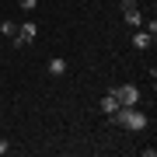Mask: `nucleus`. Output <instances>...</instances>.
Wrapping results in <instances>:
<instances>
[{
  "label": "nucleus",
  "instance_id": "obj_1",
  "mask_svg": "<svg viewBox=\"0 0 157 157\" xmlns=\"http://www.w3.org/2000/svg\"><path fill=\"white\" fill-rule=\"evenodd\" d=\"M112 122L133 129V133H140V129L150 126V119H147V112H143V108H136V105H119L115 112H112Z\"/></svg>",
  "mask_w": 157,
  "mask_h": 157
},
{
  "label": "nucleus",
  "instance_id": "obj_2",
  "mask_svg": "<svg viewBox=\"0 0 157 157\" xmlns=\"http://www.w3.org/2000/svg\"><path fill=\"white\" fill-rule=\"evenodd\" d=\"M35 39H39V25H35V21H25V25H17V35L11 39V45L21 49V45H28V42H35Z\"/></svg>",
  "mask_w": 157,
  "mask_h": 157
},
{
  "label": "nucleus",
  "instance_id": "obj_3",
  "mask_svg": "<svg viewBox=\"0 0 157 157\" xmlns=\"http://www.w3.org/2000/svg\"><path fill=\"white\" fill-rule=\"evenodd\" d=\"M112 94L119 98V105H136L140 101V87L136 84H122V87H112Z\"/></svg>",
  "mask_w": 157,
  "mask_h": 157
},
{
  "label": "nucleus",
  "instance_id": "obj_4",
  "mask_svg": "<svg viewBox=\"0 0 157 157\" xmlns=\"http://www.w3.org/2000/svg\"><path fill=\"white\" fill-rule=\"evenodd\" d=\"M150 45H154V35L147 32V28H136V32H133V49L143 52V49H150Z\"/></svg>",
  "mask_w": 157,
  "mask_h": 157
},
{
  "label": "nucleus",
  "instance_id": "obj_5",
  "mask_svg": "<svg viewBox=\"0 0 157 157\" xmlns=\"http://www.w3.org/2000/svg\"><path fill=\"white\" fill-rule=\"evenodd\" d=\"M122 14H126V25H129V28H140V25H143V14L136 11V7H126Z\"/></svg>",
  "mask_w": 157,
  "mask_h": 157
},
{
  "label": "nucleus",
  "instance_id": "obj_6",
  "mask_svg": "<svg viewBox=\"0 0 157 157\" xmlns=\"http://www.w3.org/2000/svg\"><path fill=\"white\" fill-rule=\"evenodd\" d=\"M115 108H119V98L112 94V91H108V94H105V98H101V112H105V115H112V112H115Z\"/></svg>",
  "mask_w": 157,
  "mask_h": 157
},
{
  "label": "nucleus",
  "instance_id": "obj_7",
  "mask_svg": "<svg viewBox=\"0 0 157 157\" xmlns=\"http://www.w3.org/2000/svg\"><path fill=\"white\" fill-rule=\"evenodd\" d=\"M49 73H52V77H63V73H67V59L52 56V59H49Z\"/></svg>",
  "mask_w": 157,
  "mask_h": 157
},
{
  "label": "nucleus",
  "instance_id": "obj_8",
  "mask_svg": "<svg viewBox=\"0 0 157 157\" xmlns=\"http://www.w3.org/2000/svg\"><path fill=\"white\" fill-rule=\"evenodd\" d=\"M0 32H4L7 39H14V35H17V25L14 21H0Z\"/></svg>",
  "mask_w": 157,
  "mask_h": 157
},
{
  "label": "nucleus",
  "instance_id": "obj_9",
  "mask_svg": "<svg viewBox=\"0 0 157 157\" xmlns=\"http://www.w3.org/2000/svg\"><path fill=\"white\" fill-rule=\"evenodd\" d=\"M17 4H21V11H35V7H39V0H17Z\"/></svg>",
  "mask_w": 157,
  "mask_h": 157
},
{
  "label": "nucleus",
  "instance_id": "obj_10",
  "mask_svg": "<svg viewBox=\"0 0 157 157\" xmlns=\"http://www.w3.org/2000/svg\"><path fill=\"white\" fill-rule=\"evenodd\" d=\"M7 150H11V143H7V140H0V157H4Z\"/></svg>",
  "mask_w": 157,
  "mask_h": 157
},
{
  "label": "nucleus",
  "instance_id": "obj_11",
  "mask_svg": "<svg viewBox=\"0 0 157 157\" xmlns=\"http://www.w3.org/2000/svg\"><path fill=\"white\" fill-rule=\"evenodd\" d=\"M126 7H136V0H122V11H126Z\"/></svg>",
  "mask_w": 157,
  "mask_h": 157
}]
</instances>
